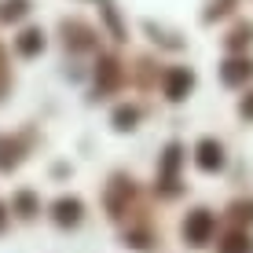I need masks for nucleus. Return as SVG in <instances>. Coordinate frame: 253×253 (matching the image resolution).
Returning a JSON list of instances; mask_svg holds the SVG:
<instances>
[{
  "label": "nucleus",
  "mask_w": 253,
  "mask_h": 253,
  "mask_svg": "<svg viewBox=\"0 0 253 253\" xmlns=\"http://www.w3.org/2000/svg\"><path fill=\"white\" fill-rule=\"evenodd\" d=\"M195 162H198V169H206V172L220 169V165H224V151H220V143H216V139H202V143H198Z\"/></svg>",
  "instance_id": "3"
},
{
  "label": "nucleus",
  "mask_w": 253,
  "mask_h": 253,
  "mask_svg": "<svg viewBox=\"0 0 253 253\" xmlns=\"http://www.w3.org/2000/svg\"><path fill=\"white\" fill-rule=\"evenodd\" d=\"M15 48H19V55H26V59L37 55V51L44 48V33H41V30H26L22 37L15 41Z\"/></svg>",
  "instance_id": "7"
},
{
  "label": "nucleus",
  "mask_w": 253,
  "mask_h": 253,
  "mask_svg": "<svg viewBox=\"0 0 253 253\" xmlns=\"http://www.w3.org/2000/svg\"><path fill=\"white\" fill-rule=\"evenodd\" d=\"M81 213H84L81 198H59V202L51 206V216H55L59 228H74V224H81Z\"/></svg>",
  "instance_id": "2"
},
{
  "label": "nucleus",
  "mask_w": 253,
  "mask_h": 253,
  "mask_svg": "<svg viewBox=\"0 0 253 253\" xmlns=\"http://www.w3.org/2000/svg\"><path fill=\"white\" fill-rule=\"evenodd\" d=\"M235 216L239 220H253V202H239L235 206Z\"/></svg>",
  "instance_id": "13"
},
{
  "label": "nucleus",
  "mask_w": 253,
  "mask_h": 253,
  "mask_svg": "<svg viewBox=\"0 0 253 253\" xmlns=\"http://www.w3.org/2000/svg\"><path fill=\"white\" fill-rule=\"evenodd\" d=\"M4 220H7V209H4V206H0V228H4Z\"/></svg>",
  "instance_id": "15"
},
{
  "label": "nucleus",
  "mask_w": 253,
  "mask_h": 253,
  "mask_svg": "<svg viewBox=\"0 0 253 253\" xmlns=\"http://www.w3.org/2000/svg\"><path fill=\"white\" fill-rule=\"evenodd\" d=\"M22 11H26V4H22V0H11V4L4 7V19H19Z\"/></svg>",
  "instance_id": "12"
},
{
  "label": "nucleus",
  "mask_w": 253,
  "mask_h": 253,
  "mask_svg": "<svg viewBox=\"0 0 253 253\" xmlns=\"http://www.w3.org/2000/svg\"><path fill=\"white\" fill-rule=\"evenodd\" d=\"M250 63H242V59H235V63H228V66H224V81H228V84H239L242 81V77H250Z\"/></svg>",
  "instance_id": "10"
},
{
  "label": "nucleus",
  "mask_w": 253,
  "mask_h": 253,
  "mask_svg": "<svg viewBox=\"0 0 253 253\" xmlns=\"http://www.w3.org/2000/svg\"><path fill=\"white\" fill-rule=\"evenodd\" d=\"M22 162V147L11 136H0V172H11Z\"/></svg>",
  "instance_id": "5"
},
{
  "label": "nucleus",
  "mask_w": 253,
  "mask_h": 253,
  "mask_svg": "<svg viewBox=\"0 0 253 253\" xmlns=\"http://www.w3.org/2000/svg\"><path fill=\"white\" fill-rule=\"evenodd\" d=\"M242 114H250V118H253V95H250L246 103H242Z\"/></svg>",
  "instance_id": "14"
},
{
  "label": "nucleus",
  "mask_w": 253,
  "mask_h": 253,
  "mask_svg": "<svg viewBox=\"0 0 253 253\" xmlns=\"http://www.w3.org/2000/svg\"><path fill=\"white\" fill-rule=\"evenodd\" d=\"M191 81H195V77H191L187 70H169V77H165V95H169V99H184Z\"/></svg>",
  "instance_id": "4"
},
{
  "label": "nucleus",
  "mask_w": 253,
  "mask_h": 253,
  "mask_svg": "<svg viewBox=\"0 0 253 253\" xmlns=\"http://www.w3.org/2000/svg\"><path fill=\"white\" fill-rule=\"evenodd\" d=\"M176 165H180V147L169 143L165 147V158H162V184H165V191H172V184H176Z\"/></svg>",
  "instance_id": "6"
},
{
  "label": "nucleus",
  "mask_w": 253,
  "mask_h": 253,
  "mask_svg": "<svg viewBox=\"0 0 253 253\" xmlns=\"http://www.w3.org/2000/svg\"><path fill=\"white\" fill-rule=\"evenodd\" d=\"M136 121H139V110L136 107H121L114 114V125L118 128H136Z\"/></svg>",
  "instance_id": "11"
},
{
  "label": "nucleus",
  "mask_w": 253,
  "mask_h": 253,
  "mask_svg": "<svg viewBox=\"0 0 253 253\" xmlns=\"http://www.w3.org/2000/svg\"><path fill=\"white\" fill-rule=\"evenodd\" d=\"M220 253H253L250 235H228V239L220 242Z\"/></svg>",
  "instance_id": "9"
},
{
  "label": "nucleus",
  "mask_w": 253,
  "mask_h": 253,
  "mask_svg": "<svg viewBox=\"0 0 253 253\" xmlns=\"http://www.w3.org/2000/svg\"><path fill=\"white\" fill-rule=\"evenodd\" d=\"M15 209H19V216L30 220V216L41 213V202H37V195H33V191H19V195H15Z\"/></svg>",
  "instance_id": "8"
},
{
  "label": "nucleus",
  "mask_w": 253,
  "mask_h": 253,
  "mask_svg": "<svg viewBox=\"0 0 253 253\" xmlns=\"http://www.w3.org/2000/svg\"><path fill=\"white\" fill-rule=\"evenodd\" d=\"M213 228H216L213 213H206V209H195V213L187 216V224H184V235H187L191 246H206V242L213 239Z\"/></svg>",
  "instance_id": "1"
}]
</instances>
